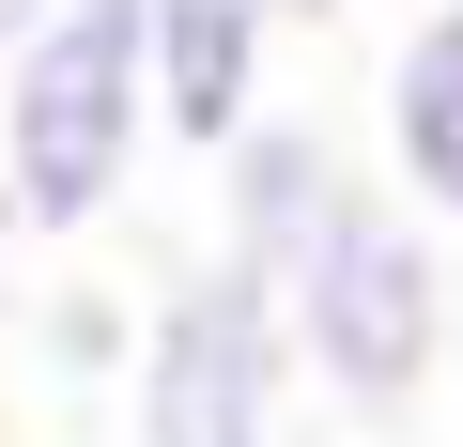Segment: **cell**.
<instances>
[{"label": "cell", "instance_id": "cell-1", "mask_svg": "<svg viewBox=\"0 0 463 447\" xmlns=\"http://www.w3.org/2000/svg\"><path fill=\"white\" fill-rule=\"evenodd\" d=\"M155 139V0H62V16L0 62V216L16 232H93L139 185Z\"/></svg>", "mask_w": 463, "mask_h": 447}, {"label": "cell", "instance_id": "cell-2", "mask_svg": "<svg viewBox=\"0 0 463 447\" xmlns=\"http://www.w3.org/2000/svg\"><path fill=\"white\" fill-rule=\"evenodd\" d=\"M294 355L340 416H417L432 355H448V247L402 185H355V216L294 263Z\"/></svg>", "mask_w": 463, "mask_h": 447}, {"label": "cell", "instance_id": "cell-3", "mask_svg": "<svg viewBox=\"0 0 463 447\" xmlns=\"http://www.w3.org/2000/svg\"><path fill=\"white\" fill-rule=\"evenodd\" d=\"M155 340H139V447H279V386L309 370L294 355V293L263 278V263H201V278H170L155 309H139Z\"/></svg>", "mask_w": 463, "mask_h": 447}, {"label": "cell", "instance_id": "cell-4", "mask_svg": "<svg viewBox=\"0 0 463 447\" xmlns=\"http://www.w3.org/2000/svg\"><path fill=\"white\" fill-rule=\"evenodd\" d=\"M355 185H371V170H355L309 108H263L248 139L216 154V247H232V263H263V278L294 293V263L355 216Z\"/></svg>", "mask_w": 463, "mask_h": 447}, {"label": "cell", "instance_id": "cell-5", "mask_svg": "<svg viewBox=\"0 0 463 447\" xmlns=\"http://www.w3.org/2000/svg\"><path fill=\"white\" fill-rule=\"evenodd\" d=\"M279 78V0H155V139L232 154Z\"/></svg>", "mask_w": 463, "mask_h": 447}, {"label": "cell", "instance_id": "cell-6", "mask_svg": "<svg viewBox=\"0 0 463 447\" xmlns=\"http://www.w3.org/2000/svg\"><path fill=\"white\" fill-rule=\"evenodd\" d=\"M386 185L417 216H463V0H432L386 47Z\"/></svg>", "mask_w": 463, "mask_h": 447}, {"label": "cell", "instance_id": "cell-7", "mask_svg": "<svg viewBox=\"0 0 463 447\" xmlns=\"http://www.w3.org/2000/svg\"><path fill=\"white\" fill-rule=\"evenodd\" d=\"M139 340H155V324H124L109 293H62V309H47V355H62L78 386H109V370H139Z\"/></svg>", "mask_w": 463, "mask_h": 447}, {"label": "cell", "instance_id": "cell-8", "mask_svg": "<svg viewBox=\"0 0 463 447\" xmlns=\"http://www.w3.org/2000/svg\"><path fill=\"white\" fill-rule=\"evenodd\" d=\"M47 16H62V0H0V62H16V47H32Z\"/></svg>", "mask_w": 463, "mask_h": 447}, {"label": "cell", "instance_id": "cell-9", "mask_svg": "<svg viewBox=\"0 0 463 447\" xmlns=\"http://www.w3.org/2000/svg\"><path fill=\"white\" fill-rule=\"evenodd\" d=\"M279 16H340V0H279Z\"/></svg>", "mask_w": 463, "mask_h": 447}, {"label": "cell", "instance_id": "cell-10", "mask_svg": "<svg viewBox=\"0 0 463 447\" xmlns=\"http://www.w3.org/2000/svg\"><path fill=\"white\" fill-rule=\"evenodd\" d=\"M0 232H16V216H0Z\"/></svg>", "mask_w": 463, "mask_h": 447}]
</instances>
